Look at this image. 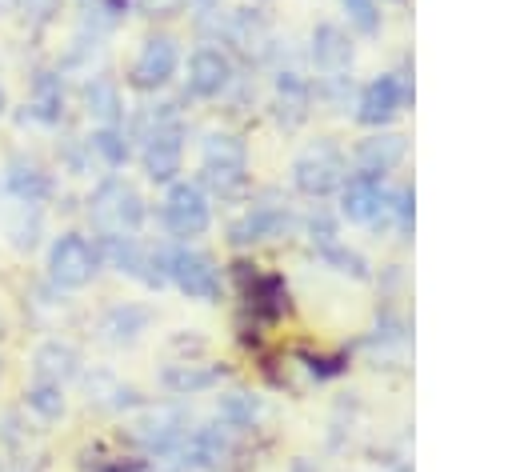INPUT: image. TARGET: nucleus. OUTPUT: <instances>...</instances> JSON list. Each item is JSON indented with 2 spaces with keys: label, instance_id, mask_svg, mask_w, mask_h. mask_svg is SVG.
Here are the masks:
<instances>
[{
  "label": "nucleus",
  "instance_id": "1",
  "mask_svg": "<svg viewBox=\"0 0 512 472\" xmlns=\"http://www.w3.org/2000/svg\"><path fill=\"white\" fill-rule=\"evenodd\" d=\"M140 164L156 184H172L184 164V120L176 104H156L140 116Z\"/></svg>",
  "mask_w": 512,
  "mask_h": 472
},
{
  "label": "nucleus",
  "instance_id": "2",
  "mask_svg": "<svg viewBox=\"0 0 512 472\" xmlns=\"http://www.w3.org/2000/svg\"><path fill=\"white\" fill-rule=\"evenodd\" d=\"M200 180L220 200L248 192V148L236 132H208L200 144Z\"/></svg>",
  "mask_w": 512,
  "mask_h": 472
},
{
  "label": "nucleus",
  "instance_id": "3",
  "mask_svg": "<svg viewBox=\"0 0 512 472\" xmlns=\"http://www.w3.org/2000/svg\"><path fill=\"white\" fill-rule=\"evenodd\" d=\"M88 216L100 228V236H136V228L144 224V196L128 180L108 176L96 184L88 200Z\"/></svg>",
  "mask_w": 512,
  "mask_h": 472
},
{
  "label": "nucleus",
  "instance_id": "4",
  "mask_svg": "<svg viewBox=\"0 0 512 472\" xmlns=\"http://www.w3.org/2000/svg\"><path fill=\"white\" fill-rule=\"evenodd\" d=\"M344 176H348V160H344L340 144H332V140H316L292 160V188L312 200L336 192L344 184Z\"/></svg>",
  "mask_w": 512,
  "mask_h": 472
},
{
  "label": "nucleus",
  "instance_id": "5",
  "mask_svg": "<svg viewBox=\"0 0 512 472\" xmlns=\"http://www.w3.org/2000/svg\"><path fill=\"white\" fill-rule=\"evenodd\" d=\"M100 268V256H96V244H88L80 232H64L52 240L48 248V280L64 292H76L84 284H92Z\"/></svg>",
  "mask_w": 512,
  "mask_h": 472
},
{
  "label": "nucleus",
  "instance_id": "6",
  "mask_svg": "<svg viewBox=\"0 0 512 472\" xmlns=\"http://www.w3.org/2000/svg\"><path fill=\"white\" fill-rule=\"evenodd\" d=\"M168 280H172L188 300H204V304L220 300V288H224L216 260H212L208 252H196V248H176V252H168Z\"/></svg>",
  "mask_w": 512,
  "mask_h": 472
},
{
  "label": "nucleus",
  "instance_id": "7",
  "mask_svg": "<svg viewBox=\"0 0 512 472\" xmlns=\"http://www.w3.org/2000/svg\"><path fill=\"white\" fill-rule=\"evenodd\" d=\"M412 100V80L400 72H384L376 80H368L356 96V120L368 128H384L404 104Z\"/></svg>",
  "mask_w": 512,
  "mask_h": 472
},
{
  "label": "nucleus",
  "instance_id": "8",
  "mask_svg": "<svg viewBox=\"0 0 512 472\" xmlns=\"http://www.w3.org/2000/svg\"><path fill=\"white\" fill-rule=\"evenodd\" d=\"M160 216H164V228L172 236H184V240L208 232V224H212V208H208L204 188L200 184H188V180H172Z\"/></svg>",
  "mask_w": 512,
  "mask_h": 472
},
{
  "label": "nucleus",
  "instance_id": "9",
  "mask_svg": "<svg viewBox=\"0 0 512 472\" xmlns=\"http://www.w3.org/2000/svg\"><path fill=\"white\" fill-rule=\"evenodd\" d=\"M340 212L352 220V224H388L392 216V192L384 188V180L376 176H352L340 184Z\"/></svg>",
  "mask_w": 512,
  "mask_h": 472
},
{
  "label": "nucleus",
  "instance_id": "10",
  "mask_svg": "<svg viewBox=\"0 0 512 472\" xmlns=\"http://www.w3.org/2000/svg\"><path fill=\"white\" fill-rule=\"evenodd\" d=\"M176 64H180V52H176V40L156 32L140 44L136 60H132V72H128V84L140 88V92H156L164 88L172 76H176Z\"/></svg>",
  "mask_w": 512,
  "mask_h": 472
},
{
  "label": "nucleus",
  "instance_id": "11",
  "mask_svg": "<svg viewBox=\"0 0 512 472\" xmlns=\"http://www.w3.org/2000/svg\"><path fill=\"white\" fill-rule=\"evenodd\" d=\"M232 84V56L224 48H212V44H200L188 60V92L200 96V100H212L220 96L224 88Z\"/></svg>",
  "mask_w": 512,
  "mask_h": 472
},
{
  "label": "nucleus",
  "instance_id": "12",
  "mask_svg": "<svg viewBox=\"0 0 512 472\" xmlns=\"http://www.w3.org/2000/svg\"><path fill=\"white\" fill-rule=\"evenodd\" d=\"M292 212L284 204H252L240 220H232L228 240L232 244H260V240H276L292 232Z\"/></svg>",
  "mask_w": 512,
  "mask_h": 472
},
{
  "label": "nucleus",
  "instance_id": "13",
  "mask_svg": "<svg viewBox=\"0 0 512 472\" xmlns=\"http://www.w3.org/2000/svg\"><path fill=\"white\" fill-rule=\"evenodd\" d=\"M188 436V416L184 408H148L132 420V440L144 444V452H164L168 444Z\"/></svg>",
  "mask_w": 512,
  "mask_h": 472
},
{
  "label": "nucleus",
  "instance_id": "14",
  "mask_svg": "<svg viewBox=\"0 0 512 472\" xmlns=\"http://www.w3.org/2000/svg\"><path fill=\"white\" fill-rule=\"evenodd\" d=\"M312 64L324 72V80H340L352 68V40L336 24H316L312 28Z\"/></svg>",
  "mask_w": 512,
  "mask_h": 472
},
{
  "label": "nucleus",
  "instance_id": "15",
  "mask_svg": "<svg viewBox=\"0 0 512 472\" xmlns=\"http://www.w3.org/2000/svg\"><path fill=\"white\" fill-rule=\"evenodd\" d=\"M224 40H228L240 56H248V60H264L268 48H272L268 24L260 20V12H248V8L224 16Z\"/></svg>",
  "mask_w": 512,
  "mask_h": 472
},
{
  "label": "nucleus",
  "instance_id": "16",
  "mask_svg": "<svg viewBox=\"0 0 512 472\" xmlns=\"http://www.w3.org/2000/svg\"><path fill=\"white\" fill-rule=\"evenodd\" d=\"M404 136L400 132H372L368 140H360V148H356V172L360 176H376V180H384V172H392L400 160H404Z\"/></svg>",
  "mask_w": 512,
  "mask_h": 472
},
{
  "label": "nucleus",
  "instance_id": "17",
  "mask_svg": "<svg viewBox=\"0 0 512 472\" xmlns=\"http://www.w3.org/2000/svg\"><path fill=\"white\" fill-rule=\"evenodd\" d=\"M4 192L16 200V204H44L52 196V176L36 164V160H8L4 168Z\"/></svg>",
  "mask_w": 512,
  "mask_h": 472
},
{
  "label": "nucleus",
  "instance_id": "18",
  "mask_svg": "<svg viewBox=\"0 0 512 472\" xmlns=\"http://www.w3.org/2000/svg\"><path fill=\"white\" fill-rule=\"evenodd\" d=\"M32 376L64 388L72 376H80V356H76V348L64 344V340H44V344L32 352Z\"/></svg>",
  "mask_w": 512,
  "mask_h": 472
},
{
  "label": "nucleus",
  "instance_id": "19",
  "mask_svg": "<svg viewBox=\"0 0 512 472\" xmlns=\"http://www.w3.org/2000/svg\"><path fill=\"white\" fill-rule=\"evenodd\" d=\"M272 108H276V120L284 128H296L308 108H312V84L300 76V72H280L276 76V96H272Z\"/></svg>",
  "mask_w": 512,
  "mask_h": 472
},
{
  "label": "nucleus",
  "instance_id": "20",
  "mask_svg": "<svg viewBox=\"0 0 512 472\" xmlns=\"http://www.w3.org/2000/svg\"><path fill=\"white\" fill-rule=\"evenodd\" d=\"M220 376H224V368H216V364H204V360H172V364H164L160 384L172 396H196V392L212 388Z\"/></svg>",
  "mask_w": 512,
  "mask_h": 472
},
{
  "label": "nucleus",
  "instance_id": "21",
  "mask_svg": "<svg viewBox=\"0 0 512 472\" xmlns=\"http://www.w3.org/2000/svg\"><path fill=\"white\" fill-rule=\"evenodd\" d=\"M28 116L40 124H60L64 116V80L60 72H36L32 76V92H28Z\"/></svg>",
  "mask_w": 512,
  "mask_h": 472
},
{
  "label": "nucleus",
  "instance_id": "22",
  "mask_svg": "<svg viewBox=\"0 0 512 472\" xmlns=\"http://www.w3.org/2000/svg\"><path fill=\"white\" fill-rule=\"evenodd\" d=\"M84 112H88L100 128H116L120 116H124L120 88H116L108 76H92V80L84 84Z\"/></svg>",
  "mask_w": 512,
  "mask_h": 472
},
{
  "label": "nucleus",
  "instance_id": "23",
  "mask_svg": "<svg viewBox=\"0 0 512 472\" xmlns=\"http://www.w3.org/2000/svg\"><path fill=\"white\" fill-rule=\"evenodd\" d=\"M148 324H152V312L144 304H116L104 312L100 332L108 344H132L140 332H148Z\"/></svg>",
  "mask_w": 512,
  "mask_h": 472
},
{
  "label": "nucleus",
  "instance_id": "24",
  "mask_svg": "<svg viewBox=\"0 0 512 472\" xmlns=\"http://www.w3.org/2000/svg\"><path fill=\"white\" fill-rule=\"evenodd\" d=\"M188 452H192V464L196 468H216L232 456V440H228V428L216 420V424H200L188 432Z\"/></svg>",
  "mask_w": 512,
  "mask_h": 472
},
{
  "label": "nucleus",
  "instance_id": "25",
  "mask_svg": "<svg viewBox=\"0 0 512 472\" xmlns=\"http://www.w3.org/2000/svg\"><path fill=\"white\" fill-rule=\"evenodd\" d=\"M84 392H88V404L104 408V412H124L136 404V388L120 384L112 372H88L84 376Z\"/></svg>",
  "mask_w": 512,
  "mask_h": 472
},
{
  "label": "nucleus",
  "instance_id": "26",
  "mask_svg": "<svg viewBox=\"0 0 512 472\" xmlns=\"http://www.w3.org/2000/svg\"><path fill=\"white\" fill-rule=\"evenodd\" d=\"M216 420H220L228 432H244V428H252V424L260 420V400H256L252 392L232 388V392H224V396L216 400Z\"/></svg>",
  "mask_w": 512,
  "mask_h": 472
},
{
  "label": "nucleus",
  "instance_id": "27",
  "mask_svg": "<svg viewBox=\"0 0 512 472\" xmlns=\"http://www.w3.org/2000/svg\"><path fill=\"white\" fill-rule=\"evenodd\" d=\"M84 144H88V152H92L104 168H124V164H128V156H132L128 136H124V128H120V124H116V128H96Z\"/></svg>",
  "mask_w": 512,
  "mask_h": 472
},
{
  "label": "nucleus",
  "instance_id": "28",
  "mask_svg": "<svg viewBox=\"0 0 512 472\" xmlns=\"http://www.w3.org/2000/svg\"><path fill=\"white\" fill-rule=\"evenodd\" d=\"M4 232L12 248H32L40 236V204H12L4 212Z\"/></svg>",
  "mask_w": 512,
  "mask_h": 472
},
{
  "label": "nucleus",
  "instance_id": "29",
  "mask_svg": "<svg viewBox=\"0 0 512 472\" xmlns=\"http://www.w3.org/2000/svg\"><path fill=\"white\" fill-rule=\"evenodd\" d=\"M248 304H252L256 312H264V316H280V312L288 308V288H284V280H280V276H256Z\"/></svg>",
  "mask_w": 512,
  "mask_h": 472
},
{
  "label": "nucleus",
  "instance_id": "30",
  "mask_svg": "<svg viewBox=\"0 0 512 472\" xmlns=\"http://www.w3.org/2000/svg\"><path fill=\"white\" fill-rule=\"evenodd\" d=\"M24 396H28V408H32L40 420H60V416H64V388H60V384L32 380Z\"/></svg>",
  "mask_w": 512,
  "mask_h": 472
},
{
  "label": "nucleus",
  "instance_id": "31",
  "mask_svg": "<svg viewBox=\"0 0 512 472\" xmlns=\"http://www.w3.org/2000/svg\"><path fill=\"white\" fill-rule=\"evenodd\" d=\"M316 252H320V260H324V264H332L336 272L356 276V280H368V260H364L360 252L344 248L340 240H332V244H324V248H316Z\"/></svg>",
  "mask_w": 512,
  "mask_h": 472
},
{
  "label": "nucleus",
  "instance_id": "32",
  "mask_svg": "<svg viewBox=\"0 0 512 472\" xmlns=\"http://www.w3.org/2000/svg\"><path fill=\"white\" fill-rule=\"evenodd\" d=\"M344 12H348V24L360 32V36H376L380 32V4L376 0H340Z\"/></svg>",
  "mask_w": 512,
  "mask_h": 472
},
{
  "label": "nucleus",
  "instance_id": "33",
  "mask_svg": "<svg viewBox=\"0 0 512 472\" xmlns=\"http://www.w3.org/2000/svg\"><path fill=\"white\" fill-rule=\"evenodd\" d=\"M388 224L400 236H412V228H416V196H412V188L392 192V216H388Z\"/></svg>",
  "mask_w": 512,
  "mask_h": 472
},
{
  "label": "nucleus",
  "instance_id": "34",
  "mask_svg": "<svg viewBox=\"0 0 512 472\" xmlns=\"http://www.w3.org/2000/svg\"><path fill=\"white\" fill-rule=\"evenodd\" d=\"M140 16H152V20H168V16H176L180 8H184V0H128Z\"/></svg>",
  "mask_w": 512,
  "mask_h": 472
},
{
  "label": "nucleus",
  "instance_id": "35",
  "mask_svg": "<svg viewBox=\"0 0 512 472\" xmlns=\"http://www.w3.org/2000/svg\"><path fill=\"white\" fill-rule=\"evenodd\" d=\"M16 4H20V12H24L32 24H48L52 12H56V0H16Z\"/></svg>",
  "mask_w": 512,
  "mask_h": 472
},
{
  "label": "nucleus",
  "instance_id": "36",
  "mask_svg": "<svg viewBox=\"0 0 512 472\" xmlns=\"http://www.w3.org/2000/svg\"><path fill=\"white\" fill-rule=\"evenodd\" d=\"M388 472H412V464H392Z\"/></svg>",
  "mask_w": 512,
  "mask_h": 472
},
{
  "label": "nucleus",
  "instance_id": "37",
  "mask_svg": "<svg viewBox=\"0 0 512 472\" xmlns=\"http://www.w3.org/2000/svg\"><path fill=\"white\" fill-rule=\"evenodd\" d=\"M192 4H200V8H208V12L216 8V0H192Z\"/></svg>",
  "mask_w": 512,
  "mask_h": 472
},
{
  "label": "nucleus",
  "instance_id": "38",
  "mask_svg": "<svg viewBox=\"0 0 512 472\" xmlns=\"http://www.w3.org/2000/svg\"><path fill=\"white\" fill-rule=\"evenodd\" d=\"M4 108H8V96H4V88H0V116H4Z\"/></svg>",
  "mask_w": 512,
  "mask_h": 472
},
{
  "label": "nucleus",
  "instance_id": "39",
  "mask_svg": "<svg viewBox=\"0 0 512 472\" xmlns=\"http://www.w3.org/2000/svg\"><path fill=\"white\" fill-rule=\"evenodd\" d=\"M296 472H312V468H308V464H304V460H300V464H296Z\"/></svg>",
  "mask_w": 512,
  "mask_h": 472
},
{
  "label": "nucleus",
  "instance_id": "40",
  "mask_svg": "<svg viewBox=\"0 0 512 472\" xmlns=\"http://www.w3.org/2000/svg\"><path fill=\"white\" fill-rule=\"evenodd\" d=\"M396 4H400V0H396Z\"/></svg>",
  "mask_w": 512,
  "mask_h": 472
}]
</instances>
